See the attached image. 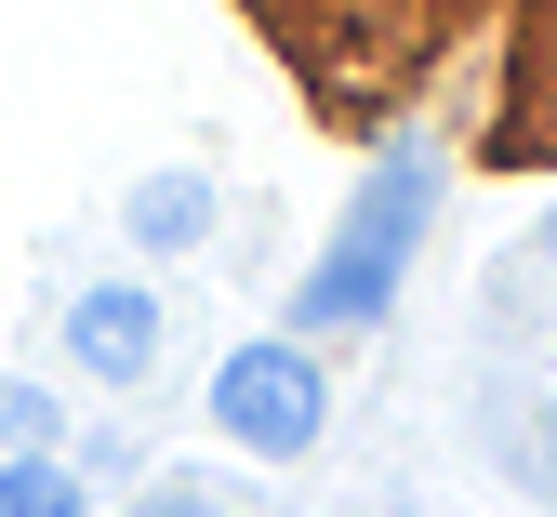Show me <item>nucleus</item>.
I'll list each match as a JSON object with an SVG mask.
<instances>
[{"label": "nucleus", "mask_w": 557, "mask_h": 517, "mask_svg": "<svg viewBox=\"0 0 557 517\" xmlns=\"http://www.w3.org/2000/svg\"><path fill=\"white\" fill-rule=\"evenodd\" d=\"M425 212H438V160H425V146H385V160L359 173V199H345L332 253L293 279V345H319V332H372V319L398 306V279H411Z\"/></svg>", "instance_id": "obj_1"}, {"label": "nucleus", "mask_w": 557, "mask_h": 517, "mask_svg": "<svg viewBox=\"0 0 557 517\" xmlns=\"http://www.w3.org/2000/svg\"><path fill=\"white\" fill-rule=\"evenodd\" d=\"M199 226H213V186H199V173H147V186H133V239H147V253H186Z\"/></svg>", "instance_id": "obj_4"}, {"label": "nucleus", "mask_w": 557, "mask_h": 517, "mask_svg": "<svg viewBox=\"0 0 557 517\" xmlns=\"http://www.w3.org/2000/svg\"><path fill=\"white\" fill-rule=\"evenodd\" d=\"M544 253H557V226H544Z\"/></svg>", "instance_id": "obj_9"}, {"label": "nucleus", "mask_w": 557, "mask_h": 517, "mask_svg": "<svg viewBox=\"0 0 557 517\" xmlns=\"http://www.w3.org/2000/svg\"><path fill=\"white\" fill-rule=\"evenodd\" d=\"M544 478H557V411H544Z\"/></svg>", "instance_id": "obj_8"}, {"label": "nucleus", "mask_w": 557, "mask_h": 517, "mask_svg": "<svg viewBox=\"0 0 557 517\" xmlns=\"http://www.w3.org/2000/svg\"><path fill=\"white\" fill-rule=\"evenodd\" d=\"M66 358H81L94 385H147V372H160V292L94 279L81 306H66Z\"/></svg>", "instance_id": "obj_3"}, {"label": "nucleus", "mask_w": 557, "mask_h": 517, "mask_svg": "<svg viewBox=\"0 0 557 517\" xmlns=\"http://www.w3.org/2000/svg\"><path fill=\"white\" fill-rule=\"evenodd\" d=\"M133 517H226V504H199V491H147Z\"/></svg>", "instance_id": "obj_7"}, {"label": "nucleus", "mask_w": 557, "mask_h": 517, "mask_svg": "<svg viewBox=\"0 0 557 517\" xmlns=\"http://www.w3.org/2000/svg\"><path fill=\"white\" fill-rule=\"evenodd\" d=\"M0 438H14V452H40V438H53V398H40V385H0Z\"/></svg>", "instance_id": "obj_6"}, {"label": "nucleus", "mask_w": 557, "mask_h": 517, "mask_svg": "<svg viewBox=\"0 0 557 517\" xmlns=\"http://www.w3.org/2000/svg\"><path fill=\"white\" fill-rule=\"evenodd\" d=\"M0 517H81V465H0Z\"/></svg>", "instance_id": "obj_5"}, {"label": "nucleus", "mask_w": 557, "mask_h": 517, "mask_svg": "<svg viewBox=\"0 0 557 517\" xmlns=\"http://www.w3.org/2000/svg\"><path fill=\"white\" fill-rule=\"evenodd\" d=\"M213 424L239 438L252 465H306V452H319V424H332V372H319L293 332L226 345V372H213Z\"/></svg>", "instance_id": "obj_2"}]
</instances>
